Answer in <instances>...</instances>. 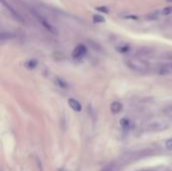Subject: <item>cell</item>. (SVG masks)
I'll return each mask as SVG.
<instances>
[{
  "label": "cell",
  "instance_id": "obj_1",
  "mask_svg": "<svg viewBox=\"0 0 172 171\" xmlns=\"http://www.w3.org/2000/svg\"><path fill=\"white\" fill-rule=\"evenodd\" d=\"M125 64L129 69H131L135 73L145 74L148 73L149 70H150L149 62L141 57H130L128 60H126Z\"/></svg>",
  "mask_w": 172,
  "mask_h": 171
},
{
  "label": "cell",
  "instance_id": "obj_2",
  "mask_svg": "<svg viewBox=\"0 0 172 171\" xmlns=\"http://www.w3.org/2000/svg\"><path fill=\"white\" fill-rule=\"evenodd\" d=\"M30 13H31V15H32L34 18L38 21V23L42 26V27L44 29H47L48 32H51L52 34H57V30L56 29V27L49 22L45 17L40 13L39 11H37L36 9H34V8H30Z\"/></svg>",
  "mask_w": 172,
  "mask_h": 171
},
{
  "label": "cell",
  "instance_id": "obj_3",
  "mask_svg": "<svg viewBox=\"0 0 172 171\" xmlns=\"http://www.w3.org/2000/svg\"><path fill=\"white\" fill-rule=\"evenodd\" d=\"M154 71L159 76H169L172 75V61L164 62V64L157 65Z\"/></svg>",
  "mask_w": 172,
  "mask_h": 171
},
{
  "label": "cell",
  "instance_id": "obj_4",
  "mask_svg": "<svg viewBox=\"0 0 172 171\" xmlns=\"http://www.w3.org/2000/svg\"><path fill=\"white\" fill-rule=\"evenodd\" d=\"M1 2H2V4L4 5V7H5L9 12H10V14H11V16L13 17V18L16 19L17 21L21 22V23H24L25 21H24V19H23V17L21 16L20 13H18L17 10H15L14 8H13V7L10 5V4L5 1V0H1Z\"/></svg>",
  "mask_w": 172,
  "mask_h": 171
},
{
  "label": "cell",
  "instance_id": "obj_5",
  "mask_svg": "<svg viewBox=\"0 0 172 171\" xmlns=\"http://www.w3.org/2000/svg\"><path fill=\"white\" fill-rule=\"evenodd\" d=\"M86 53H87V47L84 44H79L75 47L74 51H72V57L76 58V60H81L86 56Z\"/></svg>",
  "mask_w": 172,
  "mask_h": 171
},
{
  "label": "cell",
  "instance_id": "obj_6",
  "mask_svg": "<svg viewBox=\"0 0 172 171\" xmlns=\"http://www.w3.org/2000/svg\"><path fill=\"white\" fill-rule=\"evenodd\" d=\"M67 103H69V106L74 111H76V112H81V103L79 101H76V99H72V98L71 99H69Z\"/></svg>",
  "mask_w": 172,
  "mask_h": 171
},
{
  "label": "cell",
  "instance_id": "obj_7",
  "mask_svg": "<svg viewBox=\"0 0 172 171\" xmlns=\"http://www.w3.org/2000/svg\"><path fill=\"white\" fill-rule=\"evenodd\" d=\"M122 109H123V106H122V104L119 102H113L111 104V107H110V110H111V112L113 114L120 113V112L122 111Z\"/></svg>",
  "mask_w": 172,
  "mask_h": 171
},
{
  "label": "cell",
  "instance_id": "obj_8",
  "mask_svg": "<svg viewBox=\"0 0 172 171\" xmlns=\"http://www.w3.org/2000/svg\"><path fill=\"white\" fill-rule=\"evenodd\" d=\"M160 15H162L161 10H155V11H153V12L148 13V14L146 15V18L149 19V20H155V19L159 18Z\"/></svg>",
  "mask_w": 172,
  "mask_h": 171
},
{
  "label": "cell",
  "instance_id": "obj_9",
  "mask_svg": "<svg viewBox=\"0 0 172 171\" xmlns=\"http://www.w3.org/2000/svg\"><path fill=\"white\" fill-rule=\"evenodd\" d=\"M120 125H121V127L123 128L124 130H130L131 127H132V123H131V121L129 119H127V118H123V119H121L120 121Z\"/></svg>",
  "mask_w": 172,
  "mask_h": 171
},
{
  "label": "cell",
  "instance_id": "obj_10",
  "mask_svg": "<svg viewBox=\"0 0 172 171\" xmlns=\"http://www.w3.org/2000/svg\"><path fill=\"white\" fill-rule=\"evenodd\" d=\"M36 66H37V61L36 60H29L25 62V66L27 69L29 70H32V69H35Z\"/></svg>",
  "mask_w": 172,
  "mask_h": 171
},
{
  "label": "cell",
  "instance_id": "obj_11",
  "mask_svg": "<svg viewBox=\"0 0 172 171\" xmlns=\"http://www.w3.org/2000/svg\"><path fill=\"white\" fill-rule=\"evenodd\" d=\"M15 35L11 33V32H4L2 31L1 33H0V39L1 40H5V39H9V38H13Z\"/></svg>",
  "mask_w": 172,
  "mask_h": 171
},
{
  "label": "cell",
  "instance_id": "obj_12",
  "mask_svg": "<svg viewBox=\"0 0 172 171\" xmlns=\"http://www.w3.org/2000/svg\"><path fill=\"white\" fill-rule=\"evenodd\" d=\"M93 20L95 22H98V23H102V22H105V17L100 14H95L93 16Z\"/></svg>",
  "mask_w": 172,
  "mask_h": 171
},
{
  "label": "cell",
  "instance_id": "obj_13",
  "mask_svg": "<svg viewBox=\"0 0 172 171\" xmlns=\"http://www.w3.org/2000/svg\"><path fill=\"white\" fill-rule=\"evenodd\" d=\"M162 15H169L172 13V6H166L161 10Z\"/></svg>",
  "mask_w": 172,
  "mask_h": 171
},
{
  "label": "cell",
  "instance_id": "obj_14",
  "mask_svg": "<svg viewBox=\"0 0 172 171\" xmlns=\"http://www.w3.org/2000/svg\"><path fill=\"white\" fill-rule=\"evenodd\" d=\"M165 147H166V149L172 150V138L168 139V140L165 142Z\"/></svg>",
  "mask_w": 172,
  "mask_h": 171
},
{
  "label": "cell",
  "instance_id": "obj_15",
  "mask_svg": "<svg viewBox=\"0 0 172 171\" xmlns=\"http://www.w3.org/2000/svg\"><path fill=\"white\" fill-rule=\"evenodd\" d=\"M97 10H98V11H101V12H103V13H108V12H109V9H108L107 7H105V6L97 7Z\"/></svg>",
  "mask_w": 172,
  "mask_h": 171
},
{
  "label": "cell",
  "instance_id": "obj_16",
  "mask_svg": "<svg viewBox=\"0 0 172 171\" xmlns=\"http://www.w3.org/2000/svg\"><path fill=\"white\" fill-rule=\"evenodd\" d=\"M111 169H112V167L111 166H109V167H106L105 169H103V171H111Z\"/></svg>",
  "mask_w": 172,
  "mask_h": 171
},
{
  "label": "cell",
  "instance_id": "obj_17",
  "mask_svg": "<svg viewBox=\"0 0 172 171\" xmlns=\"http://www.w3.org/2000/svg\"><path fill=\"white\" fill-rule=\"evenodd\" d=\"M167 2H172V0H167Z\"/></svg>",
  "mask_w": 172,
  "mask_h": 171
}]
</instances>
